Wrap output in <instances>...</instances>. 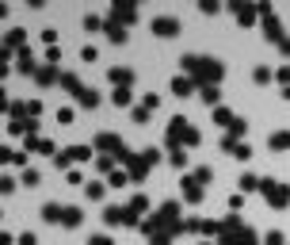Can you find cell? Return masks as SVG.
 Instances as JSON below:
<instances>
[{"instance_id": "6da1fadb", "label": "cell", "mask_w": 290, "mask_h": 245, "mask_svg": "<svg viewBox=\"0 0 290 245\" xmlns=\"http://www.w3.org/2000/svg\"><path fill=\"white\" fill-rule=\"evenodd\" d=\"M187 69L191 73H203V77H210V80L222 77V65H218L214 58H187Z\"/></svg>"}, {"instance_id": "7a4b0ae2", "label": "cell", "mask_w": 290, "mask_h": 245, "mask_svg": "<svg viewBox=\"0 0 290 245\" xmlns=\"http://www.w3.org/2000/svg\"><path fill=\"white\" fill-rule=\"evenodd\" d=\"M153 31H157L161 38H172V35L179 31V19H172V16H161V19H153Z\"/></svg>"}, {"instance_id": "3957f363", "label": "cell", "mask_w": 290, "mask_h": 245, "mask_svg": "<svg viewBox=\"0 0 290 245\" xmlns=\"http://www.w3.org/2000/svg\"><path fill=\"white\" fill-rule=\"evenodd\" d=\"M264 192H267V199H271V203H279V207H286V199H290V192L282 188V184H267Z\"/></svg>"}, {"instance_id": "277c9868", "label": "cell", "mask_w": 290, "mask_h": 245, "mask_svg": "<svg viewBox=\"0 0 290 245\" xmlns=\"http://www.w3.org/2000/svg\"><path fill=\"white\" fill-rule=\"evenodd\" d=\"M95 146H100V149H111V153H122V138H115V134H100Z\"/></svg>"}, {"instance_id": "5b68a950", "label": "cell", "mask_w": 290, "mask_h": 245, "mask_svg": "<svg viewBox=\"0 0 290 245\" xmlns=\"http://www.w3.org/2000/svg\"><path fill=\"white\" fill-rule=\"evenodd\" d=\"M172 92L176 96H191V77H176L172 80Z\"/></svg>"}, {"instance_id": "8992f818", "label": "cell", "mask_w": 290, "mask_h": 245, "mask_svg": "<svg viewBox=\"0 0 290 245\" xmlns=\"http://www.w3.org/2000/svg\"><path fill=\"white\" fill-rule=\"evenodd\" d=\"M61 215H65V207H58V203H46V211H42V219H46V222H58Z\"/></svg>"}, {"instance_id": "52a82bcc", "label": "cell", "mask_w": 290, "mask_h": 245, "mask_svg": "<svg viewBox=\"0 0 290 245\" xmlns=\"http://www.w3.org/2000/svg\"><path fill=\"white\" fill-rule=\"evenodd\" d=\"M107 38H111V43H126V31H122V23H107Z\"/></svg>"}, {"instance_id": "ba28073f", "label": "cell", "mask_w": 290, "mask_h": 245, "mask_svg": "<svg viewBox=\"0 0 290 245\" xmlns=\"http://www.w3.org/2000/svg\"><path fill=\"white\" fill-rule=\"evenodd\" d=\"M77 100H80V104H88V107H95V104H100V96H95L92 88H77Z\"/></svg>"}, {"instance_id": "9c48e42d", "label": "cell", "mask_w": 290, "mask_h": 245, "mask_svg": "<svg viewBox=\"0 0 290 245\" xmlns=\"http://www.w3.org/2000/svg\"><path fill=\"white\" fill-rule=\"evenodd\" d=\"M267 142H271V146H275V149H290V134H286V131H279V134H271V138H267Z\"/></svg>"}, {"instance_id": "30bf717a", "label": "cell", "mask_w": 290, "mask_h": 245, "mask_svg": "<svg viewBox=\"0 0 290 245\" xmlns=\"http://www.w3.org/2000/svg\"><path fill=\"white\" fill-rule=\"evenodd\" d=\"M111 104L115 107H126L130 104V92H126V88H115V92H111Z\"/></svg>"}, {"instance_id": "8fae6325", "label": "cell", "mask_w": 290, "mask_h": 245, "mask_svg": "<svg viewBox=\"0 0 290 245\" xmlns=\"http://www.w3.org/2000/svg\"><path fill=\"white\" fill-rule=\"evenodd\" d=\"M111 80H115V85H130L134 73H130V69H111Z\"/></svg>"}, {"instance_id": "7c38bea8", "label": "cell", "mask_w": 290, "mask_h": 245, "mask_svg": "<svg viewBox=\"0 0 290 245\" xmlns=\"http://www.w3.org/2000/svg\"><path fill=\"white\" fill-rule=\"evenodd\" d=\"M61 222H65V226H77V222H80V211H77V207H65V215H61Z\"/></svg>"}, {"instance_id": "4fadbf2b", "label": "cell", "mask_w": 290, "mask_h": 245, "mask_svg": "<svg viewBox=\"0 0 290 245\" xmlns=\"http://www.w3.org/2000/svg\"><path fill=\"white\" fill-rule=\"evenodd\" d=\"M214 123H222V127H233L237 119H233V115L225 111V107H218V111H214Z\"/></svg>"}, {"instance_id": "5bb4252c", "label": "cell", "mask_w": 290, "mask_h": 245, "mask_svg": "<svg viewBox=\"0 0 290 245\" xmlns=\"http://www.w3.org/2000/svg\"><path fill=\"white\" fill-rule=\"evenodd\" d=\"M233 12H237L240 23H252V19H256V12H252V8H233Z\"/></svg>"}, {"instance_id": "9a60e30c", "label": "cell", "mask_w": 290, "mask_h": 245, "mask_svg": "<svg viewBox=\"0 0 290 245\" xmlns=\"http://www.w3.org/2000/svg\"><path fill=\"white\" fill-rule=\"evenodd\" d=\"M172 165L183 169V165H187V153H183V149H172Z\"/></svg>"}, {"instance_id": "2e32d148", "label": "cell", "mask_w": 290, "mask_h": 245, "mask_svg": "<svg viewBox=\"0 0 290 245\" xmlns=\"http://www.w3.org/2000/svg\"><path fill=\"white\" fill-rule=\"evenodd\" d=\"M252 188H256V176L245 173V176H240V192H252Z\"/></svg>"}, {"instance_id": "e0dca14e", "label": "cell", "mask_w": 290, "mask_h": 245, "mask_svg": "<svg viewBox=\"0 0 290 245\" xmlns=\"http://www.w3.org/2000/svg\"><path fill=\"white\" fill-rule=\"evenodd\" d=\"M282 241H286V237H282V234H279V230H271V234H267V237H264V245H282Z\"/></svg>"}, {"instance_id": "ac0fdd59", "label": "cell", "mask_w": 290, "mask_h": 245, "mask_svg": "<svg viewBox=\"0 0 290 245\" xmlns=\"http://www.w3.org/2000/svg\"><path fill=\"white\" fill-rule=\"evenodd\" d=\"M203 100H206V104H218V88L206 85V88H203Z\"/></svg>"}, {"instance_id": "d6986e66", "label": "cell", "mask_w": 290, "mask_h": 245, "mask_svg": "<svg viewBox=\"0 0 290 245\" xmlns=\"http://www.w3.org/2000/svg\"><path fill=\"white\" fill-rule=\"evenodd\" d=\"M88 199H103V184H88Z\"/></svg>"}, {"instance_id": "ffe728a7", "label": "cell", "mask_w": 290, "mask_h": 245, "mask_svg": "<svg viewBox=\"0 0 290 245\" xmlns=\"http://www.w3.org/2000/svg\"><path fill=\"white\" fill-rule=\"evenodd\" d=\"M256 80H260V85H267V80H271V69H267V65H260V69H256Z\"/></svg>"}, {"instance_id": "44dd1931", "label": "cell", "mask_w": 290, "mask_h": 245, "mask_svg": "<svg viewBox=\"0 0 290 245\" xmlns=\"http://www.w3.org/2000/svg\"><path fill=\"white\" fill-rule=\"evenodd\" d=\"M23 184H27V188H34V184H38V173H34V169H27V173H23Z\"/></svg>"}, {"instance_id": "7402d4cb", "label": "cell", "mask_w": 290, "mask_h": 245, "mask_svg": "<svg viewBox=\"0 0 290 245\" xmlns=\"http://www.w3.org/2000/svg\"><path fill=\"white\" fill-rule=\"evenodd\" d=\"M88 245H111V237H107V234H95V237H92Z\"/></svg>"}, {"instance_id": "603a6c76", "label": "cell", "mask_w": 290, "mask_h": 245, "mask_svg": "<svg viewBox=\"0 0 290 245\" xmlns=\"http://www.w3.org/2000/svg\"><path fill=\"white\" fill-rule=\"evenodd\" d=\"M19 245H38V237L34 234H19Z\"/></svg>"}, {"instance_id": "cb8c5ba5", "label": "cell", "mask_w": 290, "mask_h": 245, "mask_svg": "<svg viewBox=\"0 0 290 245\" xmlns=\"http://www.w3.org/2000/svg\"><path fill=\"white\" fill-rule=\"evenodd\" d=\"M279 80H286V85H290V65H282V69H279Z\"/></svg>"}]
</instances>
